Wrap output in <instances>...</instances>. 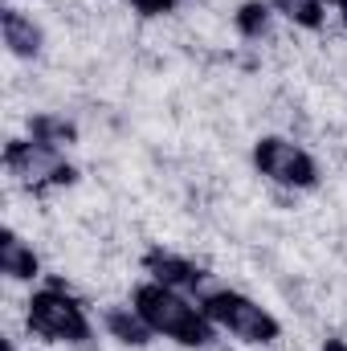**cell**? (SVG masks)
Returning a JSON list of instances; mask_svg holds the SVG:
<instances>
[{"instance_id":"1","label":"cell","mask_w":347,"mask_h":351,"mask_svg":"<svg viewBox=\"0 0 347 351\" xmlns=\"http://www.w3.org/2000/svg\"><path fill=\"white\" fill-rule=\"evenodd\" d=\"M131 306L143 315V323L152 327L156 339H172L180 348H208L213 343V319L204 315L200 298L192 302L188 294H180L172 286H160V282H139L131 290Z\"/></svg>"},{"instance_id":"3","label":"cell","mask_w":347,"mask_h":351,"mask_svg":"<svg viewBox=\"0 0 347 351\" xmlns=\"http://www.w3.org/2000/svg\"><path fill=\"white\" fill-rule=\"evenodd\" d=\"M25 323L45 343H70V348H78V343H86L90 335H94V323H90L86 306L62 282H49V286H41V290L29 294Z\"/></svg>"},{"instance_id":"9","label":"cell","mask_w":347,"mask_h":351,"mask_svg":"<svg viewBox=\"0 0 347 351\" xmlns=\"http://www.w3.org/2000/svg\"><path fill=\"white\" fill-rule=\"evenodd\" d=\"M29 139H37L41 147H53V152H66L78 143V127L66 119V114H53V110H37L29 119Z\"/></svg>"},{"instance_id":"12","label":"cell","mask_w":347,"mask_h":351,"mask_svg":"<svg viewBox=\"0 0 347 351\" xmlns=\"http://www.w3.org/2000/svg\"><path fill=\"white\" fill-rule=\"evenodd\" d=\"M270 21H274L270 0H246V4L233 12V25H237V33H241L246 41H261V37H270Z\"/></svg>"},{"instance_id":"8","label":"cell","mask_w":347,"mask_h":351,"mask_svg":"<svg viewBox=\"0 0 347 351\" xmlns=\"http://www.w3.org/2000/svg\"><path fill=\"white\" fill-rule=\"evenodd\" d=\"M0 274L8 282H33L41 274V258L33 254V245L16 229H4L0 233Z\"/></svg>"},{"instance_id":"13","label":"cell","mask_w":347,"mask_h":351,"mask_svg":"<svg viewBox=\"0 0 347 351\" xmlns=\"http://www.w3.org/2000/svg\"><path fill=\"white\" fill-rule=\"evenodd\" d=\"M131 8H139L143 16H160V12H172V8H180L184 0H127Z\"/></svg>"},{"instance_id":"16","label":"cell","mask_w":347,"mask_h":351,"mask_svg":"<svg viewBox=\"0 0 347 351\" xmlns=\"http://www.w3.org/2000/svg\"><path fill=\"white\" fill-rule=\"evenodd\" d=\"M339 16H344V25H347V0H339Z\"/></svg>"},{"instance_id":"4","label":"cell","mask_w":347,"mask_h":351,"mask_svg":"<svg viewBox=\"0 0 347 351\" xmlns=\"http://www.w3.org/2000/svg\"><path fill=\"white\" fill-rule=\"evenodd\" d=\"M254 168H258L261 180L278 184V188H290V192H311L319 188V164L315 156L286 139V135H261L254 143Z\"/></svg>"},{"instance_id":"5","label":"cell","mask_w":347,"mask_h":351,"mask_svg":"<svg viewBox=\"0 0 347 351\" xmlns=\"http://www.w3.org/2000/svg\"><path fill=\"white\" fill-rule=\"evenodd\" d=\"M4 172L16 184L45 192V188H66L78 180V168L66 164V152L41 147L37 139H8L4 143Z\"/></svg>"},{"instance_id":"7","label":"cell","mask_w":347,"mask_h":351,"mask_svg":"<svg viewBox=\"0 0 347 351\" xmlns=\"http://www.w3.org/2000/svg\"><path fill=\"white\" fill-rule=\"evenodd\" d=\"M0 37L8 45V53L21 58V62H33L45 49V29L33 21V12H25L16 4H4L0 8Z\"/></svg>"},{"instance_id":"17","label":"cell","mask_w":347,"mask_h":351,"mask_svg":"<svg viewBox=\"0 0 347 351\" xmlns=\"http://www.w3.org/2000/svg\"><path fill=\"white\" fill-rule=\"evenodd\" d=\"M335 4H339V0H335Z\"/></svg>"},{"instance_id":"6","label":"cell","mask_w":347,"mask_h":351,"mask_svg":"<svg viewBox=\"0 0 347 351\" xmlns=\"http://www.w3.org/2000/svg\"><path fill=\"white\" fill-rule=\"evenodd\" d=\"M143 269H147L152 282L172 286L180 294H196V298L208 294V269H200L196 262L180 258L172 250H147V254H143Z\"/></svg>"},{"instance_id":"14","label":"cell","mask_w":347,"mask_h":351,"mask_svg":"<svg viewBox=\"0 0 347 351\" xmlns=\"http://www.w3.org/2000/svg\"><path fill=\"white\" fill-rule=\"evenodd\" d=\"M323 351H347V348H344V343H339V339H331V343H327V348H323Z\"/></svg>"},{"instance_id":"11","label":"cell","mask_w":347,"mask_h":351,"mask_svg":"<svg viewBox=\"0 0 347 351\" xmlns=\"http://www.w3.org/2000/svg\"><path fill=\"white\" fill-rule=\"evenodd\" d=\"M274 16L290 21L294 29H323L327 25V0H270Z\"/></svg>"},{"instance_id":"10","label":"cell","mask_w":347,"mask_h":351,"mask_svg":"<svg viewBox=\"0 0 347 351\" xmlns=\"http://www.w3.org/2000/svg\"><path fill=\"white\" fill-rule=\"evenodd\" d=\"M102 323H106L110 339H119V343H127V348H147V343L156 339L152 327L143 323V315H139L135 306H110V311L102 315Z\"/></svg>"},{"instance_id":"15","label":"cell","mask_w":347,"mask_h":351,"mask_svg":"<svg viewBox=\"0 0 347 351\" xmlns=\"http://www.w3.org/2000/svg\"><path fill=\"white\" fill-rule=\"evenodd\" d=\"M0 351H16V343H12V339H4V343H0Z\"/></svg>"},{"instance_id":"2","label":"cell","mask_w":347,"mask_h":351,"mask_svg":"<svg viewBox=\"0 0 347 351\" xmlns=\"http://www.w3.org/2000/svg\"><path fill=\"white\" fill-rule=\"evenodd\" d=\"M204 315L213 319L217 331L233 335L237 343H250V348H270L282 339V323L270 306H261L258 298L241 294V290H229V286H217L200 298Z\"/></svg>"}]
</instances>
